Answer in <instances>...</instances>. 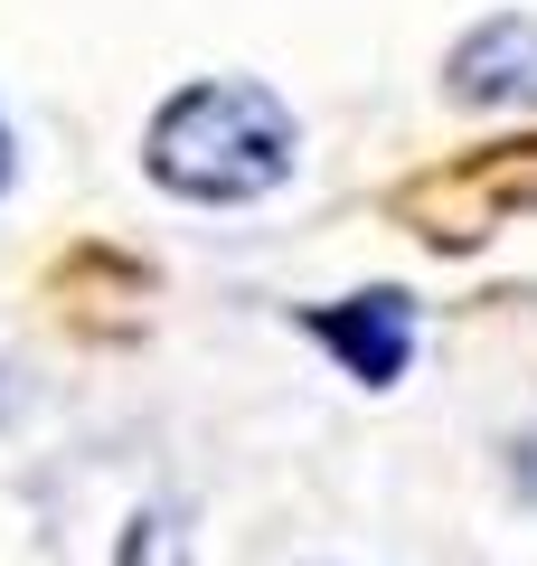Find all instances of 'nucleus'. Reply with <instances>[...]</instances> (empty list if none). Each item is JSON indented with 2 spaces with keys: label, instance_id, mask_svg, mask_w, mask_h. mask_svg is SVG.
Returning a JSON list of instances; mask_svg holds the SVG:
<instances>
[{
  "label": "nucleus",
  "instance_id": "nucleus-1",
  "mask_svg": "<svg viewBox=\"0 0 537 566\" xmlns=\"http://www.w3.org/2000/svg\"><path fill=\"white\" fill-rule=\"evenodd\" d=\"M283 170H293V114L245 76L189 85L151 123V180L179 189V199L236 208V199H264Z\"/></svg>",
  "mask_w": 537,
  "mask_h": 566
},
{
  "label": "nucleus",
  "instance_id": "nucleus-2",
  "mask_svg": "<svg viewBox=\"0 0 537 566\" xmlns=\"http://www.w3.org/2000/svg\"><path fill=\"white\" fill-rule=\"evenodd\" d=\"M443 76H453L462 104H537V20H518V10L481 20Z\"/></svg>",
  "mask_w": 537,
  "mask_h": 566
},
{
  "label": "nucleus",
  "instance_id": "nucleus-3",
  "mask_svg": "<svg viewBox=\"0 0 537 566\" xmlns=\"http://www.w3.org/2000/svg\"><path fill=\"white\" fill-rule=\"evenodd\" d=\"M312 331H320V340H330L368 387H397L406 349H415V303H406V293H358V303L312 312Z\"/></svg>",
  "mask_w": 537,
  "mask_h": 566
},
{
  "label": "nucleus",
  "instance_id": "nucleus-4",
  "mask_svg": "<svg viewBox=\"0 0 537 566\" xmlns=\"http://www.w3.org/2000/svg\"><path fill=\"white\" fill-rule=\"evenodd\" d=\"M0 180H10V133H0Z\"/></svg>",
  "mask_w": 537,
  "mask_h": 566
}]
</instances>
